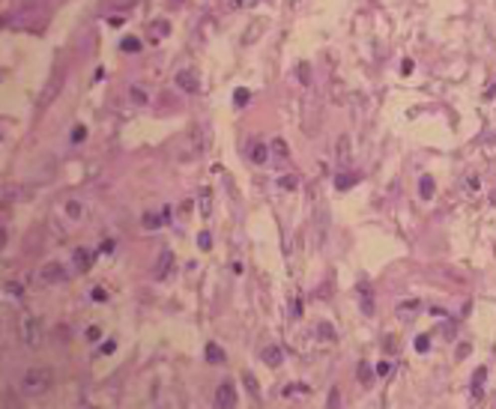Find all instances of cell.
Wrapping results in <instances>:
<instances>
[{
  "label": "cell",
  "mask_w": 496,
  "mask_h": 409,
  "mask_svg": "<svg viewBox=\"0 0 496 409\" xmlns=\"http://www.w3.org/2000/svg\"><path fill=\"white\" fill-rule=\"evenodd\" d=\"M419 188H422V197H425V200H431V197H434V179H431V176H422Z\"/></svg>",
  "instance_id": "obj_14"
},
{
  "label": "cell",
  "mask_w": 496,
  "mask_h": 409,
  "mask_svg": "<svg viewBox=\"0 0 496 409\" xmlns=\"http://www.w3.org/2000/svg\"><path fill=\"white\" fill-rule=\"evenodd\" d=\"M491 203H494V206H496V188H494V194H491Z\"/></svg>",
  "instance_id": "obj_26"
},
{
  "label": "cell",
  "mask_w": 496,
  "mask_h": 409,
  "mask_svg": "<svg viewBox=\"0 0 496 409\" xmlns=\"http://www.w3.org/2000/svg\"><path fill=\"white\" fill-rule=\"evenodd\" d=\"M260 359H263L269 368H278V365L284 362V350H281V347H275V344H269V347H263V350H260Z\"/></svg>",
  "instance_id": "obj_9"
},
{
  "label": "cell",
  "mask_w": 496,
  "mask_h": 409,
  "mask_svg": "<svg viewBox=\"0 0 496 409\" xmlns=\"http://www.w3.org/2000/svg\"><path fill=\"white\" fill-rule=\"evenodd\" d=\"M206 359H209L212 365H224V350H221L218 344H206Z\"/></svg>",
  "instance_id": "obj_11"
},
{
  "label": "cell",
  "mask_w": 496,
  "mask_h": 409,
  "mask_svg": "<svg viewBox=\"0 0 496 409\" xmlns=\"http://www.w3.org/2000/svg\"><path fill=\"white\" fill-rule=\"evenodd\" d=\"M197 245H200V248H203V251H206V248H209V245H212V242H209V233H206V230H203V233H200V236H197Z\"/></svg>",
  "instance_id": "obj_21"
},
{
  "label": "cell",
  "mask_w": 496,
  "mask_h": 409,
  "mask_svg": "<svg viewBox=\"0 0 496 409\" xmlns=\"http://www.w3.org/2000/svg\"><path fill=\"white\" fill-rule=\"evenodd\" d=\"M15 335H18V344L27 347V350H36L42 347L45 341V329H42V320L36 314H21L18 323H15Z\"/></svg>",
  "instance_id": "obj_2"
},
{
  "label": "cell",
  "mask_w": 496,
  "mask_h": 409,
  "mask_svg": "<svg viewBox=\"0 0 496 409\" xmlns=\"http://www.w3.org/2000/svg\"><path fill=\"white\" fill-rule=\"evenodd\" d=\"M99 335H102L99 326H90V329H87V341H99Z\"/></svg>",
  "instance_id": "obj_22"
},
{
  "label": "cell",
  "mask_w": 496,
  "mask_h": 409,
  "mask_svg": "<svg viewBox=\"0 0 496 409\" xmlns=\"http://www.w3.org/2000/svg\"><path fill=\"white\" fill-rule=\"evenodd\" d=\"M3 290H6V296H9V299H24V287H21L18 281H6V287H3Z\"/></svg>",
  "instance_id": "obj_12"
},
{
  "label": "cell",
  "mask_w": 496,
  "mask_h": 409,
  "mask_svg": "<svg viewBox=\"0 0 496 409\" xmlns=\"http://www.w3.org/2000/svg\"><path fill=\"white\" fill-rule=\"evenodd\" d=\"M254 3H260V0H230V6H233V9H251Z\"/></svg>",
  "instance_id": "obj_19"
},
{
  "label": "cell",
  "mask_w": 496,
  "mask_h": 409,
  "mask_svg": "<svg viewBox=\"0 0 496 409\" xmlns=\"http://www.w3.org/2000/svg\"><path fill=\"white\" fill-rule=\"evenodd\" d=\"M242 383H245V389H248V395L254 398V401H260V389H257V380L251 377V374H242Z\"/></svg>",
  "instance_id": "obj_13"
},
{
  "label": "cell",
  "mask_w": 496,
  "mask_h": 409,
  "mask_svg": "<svg viewBox=\"0 0 496 409\" xmlns=\"http://www.w3.org/2000/svg\"><path fill=\"white\" fill-rule=\"evenodd\" d=\"M251 158L260 164V161H266V146L263 143H254V152H251Z\"/></svg>",
  "instance_id": "obj_18"
},
{
  "label": "cell",
  "mask_w": 496,
  "mask_h": 409,
  "mask_svg": "<svg viewBox=\"0 0 496 409\" xmlns=\"http://www.w3.org/2000/svg\"><path fill=\"white\" fill-rule=\"evenodd\" d=\"M428 344H431V341H428V335H422V338L416 341V350H419V353H425V350H428Z\"/></svg>",
  "instance_id": "obj_23"
},
{
  "label": "cell",
  "mask_w": 496,
  "mask_h": 409,
  "mask_svg": "<svg viewBox=\"0 0 496 409\" xmlns=\"http://www.w3.org/2000/svg\"><path fill=\"white\" fill-rule=\"evenodd\" d=\"M338 158H341V161H347V158H350V137H347V135L338 140Z\"/></svg>",
  "instance_id": "obj_17"
},
{
  "label": "cell",
  "mask_w": 496,
  "mask_h": 409,
  "mask_svg": "<svg viewBox=\"0 0 496 409\" xmlns=\"http://www.w3.org/2000/svg\"><path fill=\"white\" fill-rule=\"evenodd\" d=\"M248 27H251V30H248V33H245V45H251V42H254V36H257V33H263V21H251V24H248Z\"/></svg>",
  "instance_id": "obj_15"
},
{
  "label": "cell",
  "mask_w": 496,
  "mask_h": 409,
  "mask_svg": "<svg viewBox=\"0 0 496 409\" xmlns=\"http://www.w3.org/2000/svg\"><path fill=\"white\" fill-rule=\"evenodd\" d=\"M54 389V371L45 368V365H36V368H27L21 377H18V392L24 398H42Z\"/></svg>",
  "instance_id": "obj_1"
},
{
  "label": "cell",
  "mask_w": 496,
  "mask_h": 409,
  "mask_svg": "<svg viewBox=\"0 0 496 409\" xmlns=\"http://www.w3.org/2000/svg\"><path fill=\"white\" fill-rule=\"evenodd\" d=\"M176 84H179V90H185V93H197V87H200L194 69H182V72L176 75Z\"/></svg>",
  "instance_id": "obj_7"
},
{
  "label": "cell",
  "mask_w": 496,
  "mask_h": 409,
  "mask_svg": "<svg viewBox=\"0 0 496 409\" xmlns=\"http://www.w3.org/2000/svg\"><path fill=\"white\" fill-rule=\"evenodd\" d=\"M132 102H138V105H147V102H150V93H147L144 87H132Z\"/></svg>",
  "instance_id": "obj_16"
},
{
  "label": "cell",
  "mask_w": 496,
  "mask_h": 409,
  "mask_svg": "<svg viewBox=\"0 0 496 409\" xmlns=\"http://www.w3.org/2000/svg\"><path fill=\"white\" fill-rule=\"evenodd\" d=\"M135 48H141V42H138V39H132V36H129V39H123V51H135Z\"/></svg>",
  "instance_id": "obj_20"
},
{
  "label": "cell",
  "mask_w": 496,
  "mask_h": 409,
  "mask_svg": "<svg viewBox=\"0 0 496 409\" xmlns=\"http://www.w3.org/2000/svg\"><path fill=\"white\" fill-rule=\"evenodd\" d=\"M215 407H218V409L236 407V386H233L230 380L218 383V389H215Z\"/></svg>",
  "instance_id": "obj_5"
},
{
  "label": "cell",
  "mask_w": 496,
  "mask_h": 409,
  "mask_svg": "<svg viewBox=\"0 0 496 409\" xmlns=\"http://www.w3.org/2000/svg\"><path fill=\"white\" fill-rule=\"evenodd\" d=\"M245 102H248V90H239L236 93V105H245Z\"/></svg>",
  "instance_id": "obj_24"
},
{
  "label": "cell",
  "mask_w": 496,
  "mask_h": 409,
  "mask_svg": "<svg viewBox=\"0 0 496 409\" xmlns=\"http://www.w3.org/2000/svg\"><path fill=\"white\" fill-rule=\"evenodd\" d=\"M60 90H63V72H54V75L48 78V84L42 87V96H39V108H48V105H54V99L60 96Z\"/></svg>",
  "instance_id": "obj_4"
},
{
  "label": "cell",
  "mask_w": 496,
  "mask_h": 409,
  "mask_svg": "<svg viewBox=\"0 0 496 409\" xmlns=\"http://www.w3.org/2000/svg\"><path fill=\"white\" fill-rule=\"evenodd\" d=\"M66 275H69V269L63 263H45L39 269V281L42 284H60V281H66Z\"/></svg>",
  "instance_id": "obj_6"
},
{
  "label": "cell",
  "mask_w": 496,
  "mask_h": 409,
  "mask_svg": "<svg viewBox=\"0 0 496 409\" xmlns=\"http://www.w3.org/2000/svg\"><path fill=\"white\" fill-rule=\"evenodd\" d=\"M206 146V135H203V126H191L188 135H185V152L182 158H197Z\"/></svg>",
  "instance_id": "obj_3"
},
{
  "label": "cell",
  "mask_w": 496,
  "mask_h": 409,
  "mask_svg": "<svg viewBox=\"0 0 496 409\" xmlns=\"http://www.w3.org/2000/svg\"><path fill=\"white\" fill-rule=\"evenodd\" d=\"M278 185H281V188H293V185H296V179H293V176H287V179H281Z\"/></svg>",
  "instance_id": "obj_25"
},
{
  "label": "cell",
  "mask_w": 496,
  "mask_h": 409,
  "mask_svg": "<svg viewBox=\"0 0 496 409\" xmlns=\"http://www.w3.org/2000/svg\"><path fill=\"white\" fill-rule=\"evenodd\" d=\"M63 209H66V215H69L72 221H84V206H81L78 200H69Z\"/></svg>",
  "instance_id": "obj_10"
},
{
  "label": "cell",
  "mask_w": 496,
  "mask_h": 409,
  "mask_svg": "<svg viewBox=\"0 0 496 409\" xmlns=\"http://www.w3.org/2000/svg\"><path fill=\"white\" fill-rule=\"evenodd\" d=\"M72 266L78 272H87L93 266V251L90 248H72Z\"/></svg>",
  "instance_id": "obj_8"
}]
</instances>
